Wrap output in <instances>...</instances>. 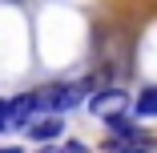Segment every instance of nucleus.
I'll use <instances>...</instances> for the list:
<instances>
[{"label": "nucleus", "instance_id": "1", "mask_svg": "<svg viewBox=\"0 0 157 153\" xmlns=\"http://www.w3.org/2000/svg\"><path fill=\"white\" fill-rule=\"evenodd\" d=\"M85 93H89V85H52V89H44V93H36V97H40V105H44V109L60 113V109L81 105V97H85Z\"/></svg>", "mask_w": 157, "mask_h": 153}, {"label": "nucleus", "instance_id": "2", "mask_svg": "<svg viewBox=\"0 0 157 153\" xmlns=\"http://www.w3.org/2000/svg\"><path fill=\"white\" fill-rule=\"evenodd\" d=\"M105 153H157V137L153 133H133V137H105L101 141Z\"/></svg>", "mask_w": 157, "mask_h": 153}, {"label": "nucleus", "instance_id": "3", "mask_svg": "<svg viewBox=\"0 0 157 153\" xmlns=\"http://www.w3.org/2000/svg\"><path fill=\"white\" fill-rule=\"evenodd\" d=\"M40 109V97L36 93H24V97H16V101H8V129H28L33 125V113Z\"/></svg>", "mask_w": 157, "mask_h": 153}, {"label": "nucleus", "instance_id": "4", "mask_svg": "<svg viewBox=\"0 0 157 153\" xmlns=\"http://www.w3.org/2000/svg\"><path fill=\"white\" fill-rule=\"evenodd\" d=\"M60 129H65V121H60V117H40V121H33L24 133L33 137L36 145H52V141L60 137Z\"/></svg>", "mask_w": 157, "mask_h": 153}, {"label": "nucleus", "instance_id": "5", "mask_svg": "<svg viewBox=\"0 0 157 153\" xmlns=\"http://www.w3.org/2000/svg\"><path fill=\"white\" fill-rule=\"evenodd\" d=\"M113 109H125V93H121V89H105V93H97V97H93L89 101V113H113Z\"/></svg>", "mask_w": 157, "mask_h": 153}, {"label": "nucleus", "instance_id": "6", "mask_svg": "<svg viewBox=\"0 0 157 153\" xmlns=\"http://www.w3.org/2000/svg\"><path fill=\"white\" fill-rule=\"evenodd\" d=\"M133 109H137V117H157V85L145 89V93L133 101Z\"/></svg>", "mask_w": 157, "mask_h": 153}, {"label": "nucleus", "instance_id": "7", "mask_svg": "<svg viewBox=\"0 0 157 153\" xmlns=\"http://www.w3.org/2000/svg\"><path fill=\"white\" fill-rule=\"evenodd\" d=\"M52 153H89V145L85 141H65L60 149H52Z\"/></svg>", "mask_w": 157, "mask_h": 153}, {"label": "nucleus", "instance_id": "8", "mask_svg": "<svg viewBox=\"0 0 157 153\" xmlns=\"http://www.w3.org/2000/svg\"><path fill=\"white\" fill-rule=\"evenodd\" d=\"M0 129H8V101H0Z\"/></svg>", "mask_w": 157, "mask_h": 153}, {"label": "nucleus", "instance_id": "9", "mask_svg": "<svg viewBox=\"0 0 157 153\" xmlns=\"http://www.w3.org/2000/svg\"><path fill=\"white\" fill-rule=\"evenodd\" d=\"M52 149H56V145H48V149H36V153H52Z\"/></svg>", "mask_w": 157, "mask_h": 153}]
</instances>
